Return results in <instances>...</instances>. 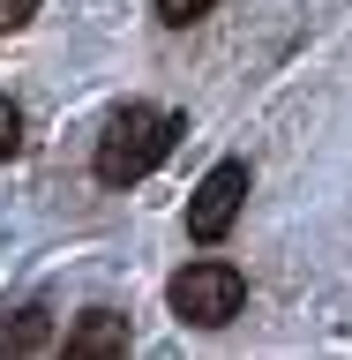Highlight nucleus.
I'll return each instance as SVG.
<instances>
[{
    "mask_svg": "<svg viewBox=\"0 0 352 360\" xmlns=\"http://www.w3.org/2000/svg\"><path fill=\"white\" fill-rule=\"evenodd\" d=\"M15 150H22V105L0 90V158H15Z\"/></svg>",
    "mask_w": 352,
    "mask_h": 360,
    "instance_id": "obj_7",
    "label": "nucleus"
},
{
    "mask_svg": "<svg viewBox=\"0 0 352 360\" xmlns=\"http://www.w3.org/2000/svg\"><path fill=\"white\" fill-rule=\"evenodd\" d=\"M38 15V0H0V22H8V30H15V22H30Z\"/></svg>",
    "mask_w": 352,
    "mask_h": 360,
    "instance_id": "obj_8",
    "label": "nucleus"
},
{
    "mask_svg": "<svg viewBox=\"0 0 352 360\" xmlns=\"http://www.w3.org/2000/svg\"><path fill=\"white\" fill-rule=\"evenodd\" d=\"M75 360H120L128 353V315H112V308H90L83 323H67V338H60Z\"/></svg>",
    "mask_w": 352,
    "mask_h": 360,
    "instance_id": "obj_4",
    "label": "nucleus"
},
{
    "mask_svg": "<svg viewBox=\"0 0 352 360\" xmlns=\"http://www.w3.org/2000/svg\"><path fill=\"white\" fill-rule=\"evenodd\" d=\"M45 345H60V330H53L45 308H22L15 323H0V353H45Z\"/></svg>",
    "mask_w": 352,
    "mask_h": 360,
    "instance_id": "obj_5",
    "label": "nucleus"
},
{
    "mask_svg": "<svg viewBox=\"0 0 352 360\" xmlns=\"http://www.w3.org/2000/svg\"><path fill=\"white\" fill-rule=\"evenodd\" d=\"M240 202H247V165H240V158L210 165V173H202V188L188 195V240L218 248L225 233H233V218H240Z\"/></svg>",
    "mask_w": 352,
    "mask_h": 360,
    "instance_id": "obj_3",
    "label": "nucleus"
},
{
    "mask_svg": "<svg viewBox=\"0 0 352 360\" xmlns=\"http://www.w3.org/2000/svg\"><path fill=\"white\" fill-rule=\"evenodd\" d=\"M150 8H157V22H173V30H188V22H202L210 8H218V0H150Z\"/></svg>",
    "mask_w": 352,
    "mask_h": 360,
    "instance_id": "obj_6",
    "label": "nucleus"
},
{
    "mask_svg": "<svg viewBox=\"0 0 352 360\" xmlns=\"http://www.w3.org/2000/svg\"><path fill=\"white\" fill-rule=\"evenodd\" d=\"M247 300V278L233 263H218V255H202V263H188L173 278V315L180 323H195V330H218V323H233Z\"/></svg>",
    "mask_w": 352,
    "mask_h": 360,
    "instance_id": "obj_2",
    "label": "nucleus"
},
{
    "mask_svg": "<svg viewBox=\"0 0 352 360\" xmlns=\"http://www.w3.org/2000/svg\"><path fill=\"white\" fill-rule=\"evenodd\" d=\"M180 135H188V120L180 112H157V105H120L105 120V135H98V180L105 188H135L143 173H157L165 165V150H173Z\"/></svg>",
    "mask_w": 352,
    "mask_h": 360,
    "instance_id": "obj_1",
    "label": "nucleus"
}]
</instances>
